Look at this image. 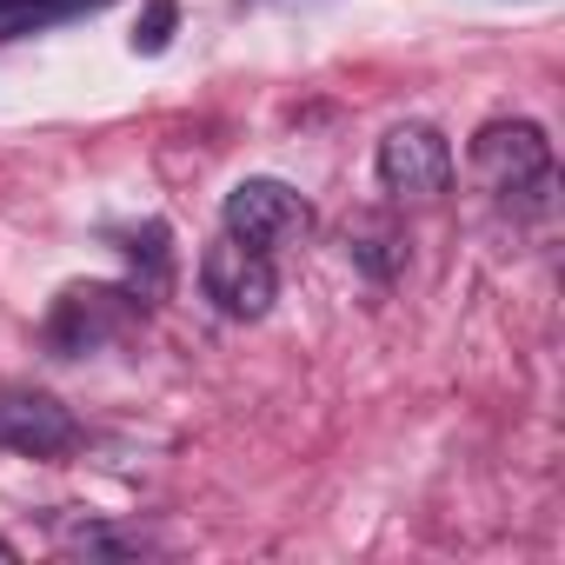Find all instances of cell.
<instances>
[{"label":"cell","instance_id":"obj_1","mask_svg":"<svg viewBox=\"0 0 565 565\" xmlns=\"http://www.w3.org/2000/svg\"><path fill=\"white\" fill-rule=\"evenodd\" d=\"M472 167L505 206H539L552 186V140L532 120H492L472 140Z\"/></svg>","mask_w":565,"mask_h":565},{"label":"cell","instance_id":"obj_2","mask_svg":"<svg viewBox=\"0 0 565 565\" xmlns=\"http://www.w3.org/2000/svg\"><path fill=\"white\" fill-rule=\"evenodd\" d=\"M147 300L134 287H107V279H87V287H67L47 313V347L54 353H100L114 340H127L140 327Z\"/></svg>","mask_w":565,"mask_h":565},{"label":"cell","instance_id":"obj_4","mask_svg":"<svg viewBox=\"0 0 565 565\" xmlns=\"http://www.w3.org/2000/svg\"><path fill=\"white\" fill-rule=\"evenodd\" d=\"M380 180L399 200H439L446 180H452V140L426 120H399L380 140Z\"/></svg>","mask_w":565,"mask_h":565},{"label":"cell","instance_id":"obj_5","mask_svg":"<svg viewBox=\"0 0 565 565\" xmlns=\"http://www.w3.org/2000/svg\"><path fill=\"white\" fill-rule=\"evenodd\" d=\"M200 287H206V300H213L220 313H233V320H259V313L273 307V294H279L266 253L246 246V239H233V233L200 253Z\"/></svg>","mask_w":565,"mask_h":565},{"label":"cell","instance_id":"obj_3","mask_svg":"<svg viewBox=\"0 0 565 565\" xmlns=\"http://www.w3.org/2000/svg\"><path fill=\"white\" fill-rule=\"evenodd\" d=\"M220 220H226V233H233V239H246V246L273 253V246H294V239H307V226H313V206H307V200H300L287 180H239V186L226 193Z\"/></svg>","mask_w":565,"mask_h":565},{"label":"cell","instance_id":"obj_9","mask_svg":"<svg viewBox=\"0 0 565 565\" xmlns=\"http://www.w3.org/2000/svg\"><path fill=\"white\" fill-rule=\"evenodd\" d=\"M127 253H134V266L147 259V279H160V273H167V226L153 220L147 233H134V246H127Z\"/></svg>","mask_w":565,"mask_h":565},{"label":"cell","instance_id":"obj_7","mask_svg":"<svg viewBox=\"0 0 565 565\" xmlns=\"http://www.w3.org/2000/svg\"><path fill=\"white\" fill-rule=\"evenodd\" d=\"M114 8V0H14L0 8V41H21V34H41V28H67V21H87Z\"/></svg>","mask_w":565,"mask_h":565},{"label":"cell","instance_id":"obj_6","mask_svg":"<svg viewBox=\"0 0 565 565\" xmlns=\"http://www.w3.org/2000/svg\"><path fill=\"white\" fill-rule=\"evenodd\" d=\"M0 446L28 452V459H61V452L81 446V426L54 393L14 386V393H0Z\"/></svg>","mask_w":565,"mask_h":565},{"label":"cell","instance_id":"obj_11","mask_svg":"<svg viewBox=\"0 0 565 565\" xmlns=\"http://www.w3.org/2000/svg\"><path fill=\"white\" fill-rule=\"evenodd\" d=\"M0 8H14V0H0Z\"/></svg>","mask_w":565,"mask_h":565},{"label":"cell","instance_id":"obj_8","mask_svg":"<svg viewBox=\"0 0 565 565\" xmlns=\"http://www.w3.org/2000/svg\"><path fill=\"white\" fill-rule=\"evenodd\" d=\"M180 28V0H147L140 21H134V54H167Z\"/></svg>","mask_w":565,"mask_h":565},{"label":"cell","instance_id":"obj_10","mask_svg":"<svg viewBox=\"0 0 565 565\" xmlns=\"http://www.w3.org/2000/svg\"><path fill=\"white\" fill-rule=\"evenodd\" d=\"M0 565H14V545H8V539H0Z\"/></svg>","mask_w":565,"mask_h":565}]
</instances>
